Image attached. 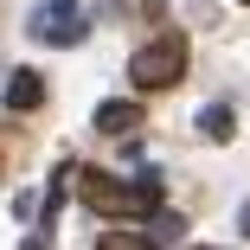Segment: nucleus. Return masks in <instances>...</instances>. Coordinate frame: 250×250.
Listing matches in <instances>:
<instances>
[{
  "instance_id": "obj_1",
  "label": "nucleus",
  "mask_w": 250,
  "mask_h": 250,
  "mask_svg": "<svg viewBox=\"0 0 250 250\" xmlns=\"http://www.w3.org/2000/svg\"><path fill=\"white\" fill-rule=\"evenodd\" d=\"M77 199L103 218H154L161 212V180L141 173V180H116L103 167H77Z\"/></svg>"
},
{
  "instance_id": "obj_2",
  "label": "nucleus",
  "mask_w": 250,
  "mask_h": 250,
  "mask_svg": "<svg viewBox=\"0 0 250 250\" xmlns=\"http://www.w3.org/2000/svg\"><path fill=\"white\" fill-rule=\"evenodd\" d=\"M128 77H135V90H173V83L186 77V39H180V32L147 39L141 52L128 58Z\"/></svg>"
},
{
  "instance_id": "obj_3",
  "label": "nucleus",
  "mask_w": 250,
  "mask_h": 250,
  "mask_svg": "<svg viewBox=\"0 0 250 250\" xmlns=\"http://www.w3.org/2000/svg\"><path fill=\"white\" fill-rule=\"evenodd\" d=\"M83 32H90V20H83L77 0H45L32 13V39L39 45H83Z\"/></svg>"
},
{
  "instance_id": "obj_4",
  "label": "nucleus",
  "mask_w": 250,
  "mask_h": 250,
  "mask_svg": "<svg viewBox=\"0 0 250 250\" xmlns=\"http://www.w3.org/2000/svg\"><path fill=\"white\" fill-rule=\"evenodd\" d=\"M45 103V77L39 71H13L7 77V109H39Z\"/></svg>"
},
{
  "instance_id": "obj_5",
  "label": "nucleus",
  "mask_w": 250,
  "mask_h": 250,
  "mask_svg": "<svg viewBox=\"0 0 250 250\" xmlns=\"http://www.w3.org/2000/svg\"><path fill=\"white\" fill-rule=\"evenodd\" d=\"M135 122H141L135 103H96V128H103V135H128Z\"/></svg>"
},
{
  "instance_id": "obj_6",
  "label": "nucleus",
  "mask_w": 250,
  "mask_h": 250,
  "mask_svg": "<svg viewBox=\"0 0 250 250\" xmlns=\"http://www.w3.org/2000/svg\"><path fill=\"white\" fill-rule=\"evenodd\" d=\"M199 135H206V141H231V135H237V116H231L225 103H212V109H199Z\"/></svg>"
},
{
  "instance_id": "obj_7",
  "label": "nucleus",
  "mask_w": 250,
  "mask_h": 250,
  "mask_svg": "<svg viewBox=\"0 0 250 250\" xmlns=\"http://www.w3.org/2000/svg\"><path fill=\"white\" fill-rule=\"evenodd\" d=\"M96 250H154V237H135V231H109V237H96Z\"/></svg>"
},
{
  "instance_id": "obj_8",
  "label": "nucleus",
  "mask_w": 250,
  "mask_h": 250,
  "mask_svg": "<svg viewBox=\"0 0 250 250\" xmlns=\"http://www.w3.org/2000/svg\"><path fill=\"white\" fill-rule=\"evenodd\" d=\"M20 250H52V244H45V237H26V244H20Z\"/></svg>"
},
{
  "instance_id": "obj_9",
  "label": "nucleus",
  "mask_w": 250,
  "mask_h": 250,
  "mask_svg": "<svg viewBox=\"0 0 250 250\" xmlns=\"http://www.w3.org/2000/svg\"><path fill=\"white\" fill-rule=\"evenodd\" d=\"M237 231H250V206H244V212H237Z\"/></svg>"
},
{
  "instance_id": "obj_10",
  "label": "nucleus",
  "mask_w": 250,
  "mask_h": 250,
  "mask_svg": "<svg viewBox=\"0 0 250 250\" xmlns=\"http://www.w3.org/2000/svg\"><path fill=\"white\" fill-rule=\"evenodd\" d=\"M192 250H212V244H192Z\"/></svg>"
},
{
  "instance_id": "obj_11",
  "label": "nucleus",
  "mask_w": 250,
  "mask_h": 250,
  "mask_svg": "<svg viewBox=\"0 0 250 250\" xmlns=\"http://www.w3.org/2000/svg\"><path fill=\"white\" fill-rule=\"evenodd\" d=\"M244 7H250V0H244Z\"/></svg>"
}]
</instances>
